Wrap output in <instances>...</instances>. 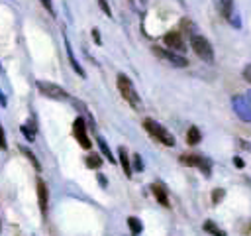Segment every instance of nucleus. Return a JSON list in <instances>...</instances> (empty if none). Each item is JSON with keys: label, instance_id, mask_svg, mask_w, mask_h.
I'll return each instance as SVG.
<instances>
[{"label": "nucleus", "instance_id": "8", "mask_svg": "<svg viewBox=\"0 0 251 236\" xmlns=\"http://www.w3.org/2000/svg\"><path fill=\"white\" fill-rule=\"evenodd\" d=\"M73 136L76 138V142H78L80 148L88 149L92 146V142L88 140V126H86V120L82 116H76L75 118V122H73Z\"/></svg>", "mask_w": 251, "mask_h": 236}, {"label": "nucleus", "instance_id": "11", "mask_svg": "<svg viewBox=\"0 0 251 236\" xmlns=\"http://www.w3.org/2000/svg\"><path fill=\"white\" fill-rule=\"evenodd\" d=\"M63 41H65V49H67V55H69V63H71V67L75 69V73L78 75V77H86V73H84V69L80 67V63L76 61V57H75V53H73V47H71V41L67 39V35H63Z\"/></svg>", "mask_w": 251, "mask_h": 236}, {"label": "nucleus", "instance_id": "36", "mask_svg": "<svg viewBox=\"0 0 251 236\" xmlns=\"http://www.w3.org/2000/svg\"><path fill=\"white\" fill-rule=\"evenodd\" d=\"M247 96H249V98H251V90H249V92H247Z\"/></svg>", "mask_w": 251, "mask_h": 236}, {"label": "nucleus", "instance_id": "5", "mask_svg": "<svg viewBox=\"0 0 251 236\" xmlns=\"http://www.w3.org/2000/svg\"><path fill=\"white\" fill-rule=\"evenodd\" d=\"M151 51H153L155 57H159L161 61H167L173 67H188V59L184 55L173 51V49H167V47H161V45H153Z\"/></svg>", "mask_w": 251, "mask_h": 236}, {"label": "nucleus", "instance_id": "27", "mask_svg": "<svg viewBox=\"0 0 251 236\" xmlns=\"http://www.w3.org/2000/svg\"><path fill=\"white\" fill-rule=\"evenodd\" d=\"M92 39L96 45H102V37H100V30L98 28H92Z\"/></svg>", "mask_w": 251, "mask_h": 236}, {"label": "nucleus", "instance_id": "34", "mask_svg": "<svg viewBox=\"0 0 251 236\" xmlns=\"http://www.w3.org/2000/svg\"><path fill=\"white\" fill-rule=\"evenodd\" d=\"M141 4H147V0H141Z\"/></svg>", "mask_w": 251, "mask_h": 236}, {"label": "nucleus", "instance_id": "18", "mask_svg": "<svg viewBox=\"0 0 251 236\" xmlns=\"http://www.w3.org/2000/svg\"><path fill=\"white\" fill-rule=\"evenodd\" d=\"M18 149H20V151H22V153H24V155H25V157H27V159L31 161V165H33V167H35L37 171H41V165H39V161H37L35 153H33V151L29 149V148H25V146H22V144H20V146H18Z\"/></svg>", "mask_w": 251, "mask_h": 236}, {"label": "nucleus", "instance_id": "17", "mask_svg": "<svg viewBox=\"0 0 251 236\" xmlns=\"http://www.w3.org/2000/svg\"><path fill=\"white\" fill-rule=\"evenodd\" d=\"M200 140H202L200 130H198L196 126H190V128H188V132H186V142H188V146H196Z\"/></svg>", "mask_w": 251, "mask_h": 236}, {"label": "nucleus", "instance_id": "1", "mask_svg": "<svg viewBox=\"0 0 251 236\" xmlns=\"http://www.w3.org/2000/svg\"><path fill=\"white\" fill-rule=\"evenodd\" d=\"M116 83H118V90H120V94L124 96V100H126L131 108L141 110V98H139V94H137V90H135L131 79H129L127 75L120 73L118 79H116Z\"/></svg>", "mask_w": 251, "mask_h": 236}, {"label": "nucleus", "instance_id": "20", "mask_svg": "<svg viewBox=\"0 0 251 236\" xmlns=\"http://www.w3.org/2000/svg\"><path fill=\"white\" fill-rule=\"evenodd\" d=\"M127 226H129V230H131L133 236L141 234V230H143V224H141V220L137 216H127Z\"/></svg>", "mask_w": 251, "mask_h": 236}, {"label": "nucleus", "instance_id": "2", "mask_svg": "<svg viewBox=\"0 0 251 236\" xmlns=\"http://www.w3.org/2000/svg\"><path fill=\"white\" fill-rule=\"evenodd\" d=\"M143 128H145V132L151 136V138H155L157 142H161L163 146H169V148H173L175 144H176V140H175V136L163 126V124H159L157 120H153V118H145L143 120Z\"/></svg>", "mask_w": 251, "mask_h": 236}, {"label": "nucleus", "instance_id": "7", "mask_svg": "<svg viewBox=\"0 0 251 236\" xmlns=\"http://www.w3.org/2000/svg\"><path fill=\"white\" fill-rule=\"evenodd\" d=\"M231 106H233V112L237 114V118H241L243 122H251V98L247 94L231 96Z\"/></svg>", "mask_w": 251, "mask_h": 236}, {"label": "nucleus", "instance_id": "9", "mask_svg": "<svg viewBox=\"0 0 251 236\" xmlns=\"http://www.w3.org/2000/svg\"><path fill=\"white\" fill-rule=\"evenodd\" d=\"M220 10H222V16L226 18V22L229 26H233L235 30L241 28V20H239V14L235 10L233 0H220Z\"/></svg>", "mask_w": 251, "mask_h": 236}, {"label": "nucleus", "instance_id": "24", "mask_svg": "<svg viewBox=\"0 0 251 236\" xmlns=\"http://www.w3.org/2000/svg\"><path fill=\"white\" fill-rule=\"evenodd\" d=\"M224 195H226L224 189H214V191H212V203H214V205H220L222 199H224Z\"/></svg>", "mask_w": 251, "mask_h": 236}, {"label": "nucleus", "instance_id": "14", "mask_svg": "<svg viewBox=\"0 0 251 236\" xmlns=\"http://www.w3.org/2000/svg\"><path fill=\"white\" fill-rule=\"evenodd\" d=\"M118 157H120V165H122V169H124V173H126V177H131V165H129V159H127V149L124 148V146H120L118 148Z\"/></svg>", "mask_w": 251, "mask_h": 236}, {"label": "nucleus", "instance_id": "35", "mask_svg": "<svg viewBox=\"0 0 251 236\" xmlns=\"http://www.w3.org/2000/svg\"><path fill=\"white\" fill-rule=\"evenodd\" d=\"M127 2H129V4H133V2H135V0H127Z\"/></svg>", "mask_w": 251, "mask_h": 236}, {"label": "nucleus", "instance_id": "3", "mask_svg": "<svg viewBox=\"0 0 251 236\" xmlns=\"http://www.w3.org/2000/svg\"><path fill=\"white\" fill-rule=\"evenodd\" d=\"M190 47L194 49V53H196L204 63H214V59H216L214 47H212V43H210L204 35L194 33V35L190 37Z\"/></svg>", "mask_w": 251, "mask_h": 236}, {"label": "nucleus", "instance_id": "32", "mask_svg": "<svg viewBox=\"0 0 251 236\" xmlns=\"http://www.w3.org/2000/svg\"><path fill=\"white\" fill-rule=\"evenodd\" d=\"M0 104H2V106H6V96H4V92H2V90H0Z\"/></svg>", "mask_w": 251, "mask_h": 236}, {"label": "nucleus", "instance_id": "12", "mask_svg": "<svg viewBox=\"0 0 251 236\" xmlns=\"http://www.w3.org/2000/svg\"><path fill=\"white\" fill-rule=\"evenodd\" d=\"M37 201H39V208H41V214H47V201H49V193H47V185L37 179Z\"/></svg>", "mask_w": 251, "mask_h": 236}, {"label": "nucleus", "instance_id": "33", "mask_svg": "<svg viewBox=\"0 0 251 236\" xmlns=\"http://www.w3.org/2000/svg\"><path fill=\"white\" fill-rule=\"evenodd\" d=\"M239 146H241V148H245V149H251V146H249L247 142H241V140H239Z\"/></svg>", "mask_w": 251, "mask_h": 236}, {"label": "nucleus", "instance_id": "15", "mask_svg": "<svg viewBox=\"0 0 251 236\" xmlns=\"http://www.w3.org/2000/svg\"><path fill=\"white\" fill-rule=\"evenodd\" d=\"M35 130H37V128H35V122H33V120L24 122V124L20 126V132L25 136L27 142H33V140H35Z\"/></svg>", "mask_w": 251, "mask_h": 236}, {"label": "nucleus", "instance_id": "37", "mask_svg": "<svg viewBox=\"0 0 251 236\" xmlns=\"http://www.w3.org/2000/svg\"><path fill=\"white\" fill-rule=\"evenodd\" d=\"M247 232H249V236H251V228H249V230H247Z\"/></svg>", "mask_w": 251, "mask_h": 236}, {"label": "nucleus", "instance_id": "23", "mask_svg": "<svg viewBox=\"0 0 251 236\" xmlns=\"http://www.w3.org/2000/svg\"><path fill=\"white\" fill-rule=\"evenodd\" d=\"M131 171H137V173L143 171V159H141L139 153H133V159H131Z\"/></svg>", "mask_w": 251, "mask_h": 236}, {"label": "nucleus", "instance_id": "13", "mask_svg": "<svg viewBox=\"0 0 251 236\" xmlns=\"http://www.w3.org/2000/svg\"><path fill=\"white\" fill-rule=\"evenodd\" d=\"M151 193L155 195V199H157L159 205L169 206V195H167V189H165L161 183H153V185H151Z\"/></svg>", "mask_w": 251, "mask_h": 236}, {"label": "nucleus", "instance_id": "26", "mask_svg": "<svg viewBox=\"0 0 251 236\" xmlns=\"http://www.w3.org/2000/svg\"><path fill=\"white\" fill-rule=\"evenodd\" d=\"M98 2V6H100V10L108 16V18H112V10H110V6H108V2L106 0H96Z\"/></svg>", "mask_w": 251, "mask_h": 236}, {"label": "nucleus", "instance_id": "21", "mask_svg": "<svg viewBox=\"0 0 251 236\" xmlns=\"http://www.w3.org/2000/svg\"><path fill=\"white\" fill-rule=\"evenodd\" d=\"M84 161H86V165H88L90 169H98V167L102 165V157H100L98 153H88Z\"/></svg>", "mask_w": 251, "mask_h": 236}, {"label": "nucleus", "instance_id": "10", "mask_svg": "<svg viewBox=\"0 0 251 236\" xmlns=\"http://www.w3.org/2000/svg\"><path fill=\"white\" fill-rule=\"evenodd\" d=\"M163 43L167 45V49H173V51H176V53H184V49H186V45H184V37H182V33L180 31H167L165 35H163Z\"/></svg>", "mask_w": 251, "mask_h": 236}, {"label": "nucleus", "instance_id": "19", "mask_svg": "<svg viewBox=\"0 0 251 236\" xmlns=\"http://www.w3.org/2000/svg\"><path fill=\"white\" fill-rule=\"evenodd\" d=\"M204 230L208 234H212V236H226V230H222L214 220H206L204 222Z\"/></svg>", "mask_w": 251, "mask_h": 236}, {"label": "nucleus", "instance_id": "22", "mask_svg": "<svg viewBox=\"0 0 251 236\" xmlns=\"http://www.w3.org/2000/svg\"><path fill=\"white\" fill-rule=\"evenodd\" d=\"M180 28H182V33H186V35H194L196 33V26L188 20V18H182V22H180Z\"/></svg>", "mask_w": 251, "mask_h": 236}, {"label": "nucleus", "instance_id": "30", "mask_svg": "<svg viewBox=\"0 0 251 236\" xmlns=\"http://www.w3.org/2000/svg\"><path fill=\"white\" fill-rule=\"evenodd\" d=\"M233 165H235V167H239V169H241V167H243V165H245V161H243V159H241V157H233Z\"/></svg>", "mask_w": 251, "mask_h": 236}, {"label": "nucleus", "instance_id": "29", "mask_svg": "<svg viewBox=\"0 0 251 236\" xmlns=\"http://www.w3.org/2000/svg\"><path fill=\"white\" fill-rule=\"evenodd\" d=\"M241 75H243V79H245V81H249V83H251V63H249V65H245V69H243V73H241Z\"/></svg>", "mask_w": 251, "mask_h": 236}, {"label": "nucleus", "instance_id": "31", "mask_svg": "<svg viewBox=\"0 0 251 236\" xmlns=\"http://www.w3.org/2000/svg\"><path fill=\"white\" fill-rule=\"evenodd\" d=\"M98 183H100L102 187H106V185H108V179H106L102 173H98Z\"/></svg>", "mask_w": 251, "mask_h": 236}, {"label": "nucleus", "instance_id": "28", "mask_svg": "<svg viewBox=\"0 0 251 236\" xmlns=\"http://www.w3.org/2000/svg\"><path fill=\"white\" fill-rule=\"evenodd\" d=\"M8 148V144H6V134H4V128H2V124H0V149H6Z\"/></svg>", "mask_w": 251, "mask_h": 236}, {"label": "nucleus", "instance_id": "6", "mask_svg": "<svg viewBox=\"0 0 251 236\" xmlns=\"http://www.w3.org/2000/svg\"><path fill=\"white\" fill-rule=\"evenodd\" d=\"M35 87H37V90H39L43 96H47V98H53V100H69L67 90H65L63 87L51 83V81H35Z\"/></svg>", "mask_w": 251, "mask_h": 236}, {"label": "nucleus", "instance_id": "25", "mask_svg": "<svg viewBox=\"0 0 251 236\" xmlns=\"http://www.w3.org/2000/svg\"><path fill=\"white\" fill-rule=\"evenodd\" d=\"M41 2V6L53 16V18H57V12H55V8H53V0H39Z\"/></svg>", "mask_w": 251, "mask_h": 236}, {"label": "nucleus", "instance_id": "16", "mask_svg": "<svg viewBox=\"0 0 251 236\" xmlns=\"http://www.w3.org/2000/svg\"><path fill=\"white\" fill-rule=\"evenodd\" d=\"M96 144H98V148H100V151L104 153V157H106V159H108L110 163H116V157L112 155V149H110V146L106 144V140H104L102 136H98V138H96Z\"/></svg>", "mask_w": 251, "mask_h": 236}, {"label": "nucleus", "instance_id": "4", "mask_svg": "<svg viewBox=\"0 0 251 236\" xmlns=\"http://www.w3.org/2000/svg\"><path fill=\"white\" fill-rule=\"evenodd\" d=\"M178 161L182 165H188V167H198L204 173V177H210V173H212V159L206 157V155H200V153H182L178 157Z\"/></svg>", "mask_w": 251, "mask_h": 236}]
</instances>
